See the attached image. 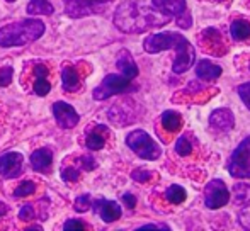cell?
I'll use <instances>...</instances> for the list:
<instances>
[{
  "label": "cell",
  "instance_id": "cell-1",
  "mask_svg": "<svg viewBox=\"0 0 250 231\" xmlns=\"http://www.w3.org/2000/svg\"><path fill=\"white\" fill-rule=\"evenodd\" d=\"M146 53H160V51L175 50L177 57L172 63V72L181 75L186 73L196 61V51L192 48L191 41L186 39V36L179 33H158L151 34L143 43Z\"/></svg>",
  "mask_w": 250,
  "mask_h": 231
},
{
  "label": "cell",
  "instance_id": "cell-2",
  "mask_svg": "<svg viewBox=\"0 0 250 231\" xmlns=\"http://www.w3.org/2000/svg\"><path fill=\"white\" fill-rule=\"evenodd\" d=\"M167 22V16L136 2H123L114 14V24L125 33H142Z\"/></svg>",
  "mask_w": 250,
  "mask_h": 231
},
{
  "label": "cell",
  "instance_id": "cell-3",
  "mask_svg": "<svg viewBox=\"0 0 250 231\" xmlns=\"http://www.w3.org/2000/svg\"><path fill=\"white\" fill-rule=\"evenodd\" d=\"M44 33V24L38 19H26L14 22L0 29V46H26L33 41L40 39Z\"/></svg>",
  "mask_w": 250,
  "mask_h": 231
},
{
  "label": "cell",
  "instance_id": "cell-4",
  "mask_svg": "<svg viewBox=\"0 0 250 231\" xmlns=\"http://www.w3.org/2000/svg\"><path fill=\"white\" fill-rule=\"evenodd\" d=\"M126 145L145 160H158L162 155V148L153 141V138L143 129H135L126 136Z\"/></svg>",
  "mask_w": 250,
  "mask_h": 231
},
{
  "label": "cell",
  "instance_id": "cell-5",
  "mask_svg": "<svg viewBox=\"0 0 250 231\" xmlns=\"http://www.w3.org/2000/svg\"><path fill=\"white\" fill-rule=\"evenodd\" d=\"M228 172L235 178H250V136L245 138L231 153Z\"/></svg>",
  "mask_w": 250,
  "mask_h": 231
},
{
  "label": "cell",
  "instance_id": "cell-6",
  "mask_svg": "<svg viewBox=\"0 0 250 231\" xmlns=\"http://www.w3.org/2000/svg\"><path fill=\"white\" fill-rule=\"evenodd\" d=\"M131 80L125 75H107L104 80L101 82V85L94 90V99L96 100H105L109 97L116 96V94H123L131 90Z\"/></svg>",
  "mask_w": 250,
  "mask_h": 231
},
{
  "label": "cell",
  "instance_id": "cell-7",
  "mask_svg": "<svg viewBox=\"0 0 250 231\" xmlns=\"http://www.w3.org/2000/svg\"><path fill=\"white\" fill-rule=\"evenodd\" d=\"M230 201V192L221 178H214L204 189V204L208 209H220Z\"/></svg>",
  "mask_w": 250,
  "mask_h": 231
},
{
  "label": "cell",
  "instance_id": "cell-8",
  "mask_svg": "<svg viewBox=\"0 0 250 231\" xmlns=\"http://www.w3.org/2000/svg\"><path fill=\"white\" fill-rule=\"evenodd\" d=\"M53 114H55V119L60 124V128H63V129L73 128V126H77V122H79V114H77V111L73 109L70 104L62 102V100L53 104Z\"/></svg>",
  "mask_w": 250,
  "mask_h": 231
},
{
  "label": "cell",
  "instance_id": "cell-9",
  "mask_svg": "<svg viewBox=\"0 0 250 231\" xmlns=\"http://www.w3.org/2000/svg\"><path fill=\"white\" fill-rule=\"evenodd\" d=\"M94 211L99 212L101 218L104 219L105 223H112L116 219L121 218V206L114 201H104V199H99V201L94 202Z\"/></svg>",
  "mask_w": 250,
  "mask_h": 231
},
{
  "label": "cell",
  "instance_id": "cell-10",
  "mask_svg": "<svg viewBox=\"0 0 250 231\" xmlns=\"http://www.w3.org/2000/svg\"><path fill=\"white\" fill-rule=\"evenodd\" d=\"M21 163H22V155L17 152H9L0 156V175L5 177H14L21 172Z\"/></svg>",
  "mask_w": 250,
  "mask_h": 231
},
{
  "label": "cell",
  "instance_id": "cell-11",
  "mask_svg": "<svg viewBox=\"0 0 250 231\" xmlns=\"http://www.w3.org/2000/svg\"><path fill=\"white\" fill-rule=\"evenodd\" d=\"M151 7L164 16L170 17L186 12V0H151Z\"/></svg>",
  "mask_w": 250,
  "mask_h": 231
},
{
  "label": "cell",
  "instance_id": "cell-12",
  "mask_svg": "<svg viewBox=\"0 0 250 231\" xmlns=\"http://www.w3.org/2000/svg\"><path fill=\"white\" fill-rule=\"evenodd\" d=\"M209 122L213 128L220 129V131H230L235 124V117L231 114L230 109H225V107H220V109H214L209 116Z\"/></svg>",
  "mask_w": 250,
  "mask_h": 231
},
{
  "label": "cell",
  "instance_id": "cell-13",
  "mask_svg": "<svg viewBox=\"0 0 250 231\" xmlns=\"http://www.w3.org/2000/svg\"><path fill=\"white\" fill-rule=\"evenodd\" d=\"M116 66H118L119 72H121L125 77H128L129 80H133L136 75H138V66H136L133 57L129 55V51H126V50H123L121 53L118 55Z\"/></svg>",
  "mask_w": 250,
  "mask_h": 231
},
{
  "label": "cell",
  "instance_id": "cell-14",
  "mask_svg": "<svg viewBox=\"0 0 250 231\" xmlns=\"http://www.w3.org/2000/svg\"><path fill=\"white\" fill-rule=\"evenodd\" d=\"M221 73H223L221 66L211 63L209 59H201V61L198 63V66H196V75H198L199 78H203V80H208V82H211V80H216Z\"/></svg>",
  "mask_w": 250,
  "mask_h": 231
},
{
  "label": "cell",
  "instance_id": "cell-15",
  "mask_svg": "<svg viewBox=\"0 0 250 231\" xmlns=\"http://www.w3.org/2000/svg\"><path fill=\"white\" fill-rule=\"evenodd\" d=\"M92 0H66V14L72 17H82L92 12Z\"/></svg>",
  "mask_w": 250,
  "mask_h": 231
},
{
  "label": "cell",
  "instance_id": "cell-16",
  "mask_svg": "<svg viewBox=\"0 0 250 231\" xmlns=\"http://www.w3.org/2000/svg\"><path fill=\"white\" fill-rule=\"evenodd\" d=\"M53 163V155L48 148H40L31 155V165L34 170H46Z\"/></svg>",
  "mask_w": 250,
  "mask_h": 231
},
{
  "label": "cell",
  "instance_id": "cell-17",
  "mask_svg": "<svg viewBox=\"0 0 250 231\" xmlns=\"http://www.w3.org/2000/svg\"><path fill=\"white\" fill-rule=\"evenodd\" d=\"M230 34L235 41H245L250 38V22L247 19H237L231 22Z\"/></svg>",
  "mask_w": 250,
  "mask_h": 231
},
{
  "label": "cell",
  "instance_id": "cell-18",
  "mask_svg": "<svg viewBox=\"0 0 250 231\" xmlns=\"http://www.w3.org/2000/svg\"><path fill=\"white\" fill-rule=\"evenodd\" d=\"M182 126L181 114L175 113V111H165L162 114V128L168 133H177Z\"/></svg>",
  "mask_w": 250,
  "mask_h": 231
},
{
  "label": "cell",
  "instance_id": "cell-19",
  "mask_svg": "<svg viewBox=\"0 0 250 231\" xmlns=\"http://www.w3.org/2000/svg\"><path fill=\"white\" fill-rule=\"evenodd\" d=\"M26 10L31 16H51L55 9L48 0H31Z\"/></svg>",
  "mask_w": 250,
  "mask_h": 231
},
{
  "label": "cell",
  "instance_id": "cell-20",
  "mask_svg": "<svg viewBox=\"0 0 250 231\" xmlns=\"http://www.w3.org/2000/svg\"><path fill=\"white\" fill-rule=\"evenodd\" d=\"M62 83H63V89L65 90H77L80 85V78H79V73L75 72V68H65L62 73Z\"/></svg>",
  "mask_w": 250,
  "mask_h": 231
},
{
  "label": "cell",
  "instance_id": "cell-21",
  "mask_svg": "<svg viewBox=\"0 0 250 231\" xmlns=\"http://www.w3.org/2000/svg\"><path fill=\"white\" fill-rule=\"evenodd\" d=\"M186 189L181 187V185L174 184L165 191V199H167L170 204H182L186 201Z\"/></svg>",
  "mask_w": 250,
  "mask_h": 231
},
{
  "label": "cell",
  "instance_id": "cell-22",
  "mask_svg": "<svg viewBox=\"0 0 250 231\" xmlns=\"http://www.w3.org/2000/svg\"><path fill=\"white\" fill-rule=\"evenodd\" d=\"M233 195H235V204H245V202L250 201V185L244 184H235L233 187Z\"/></svg>",
  "mask_w": 250,
  "mask_h": 231
},
{
  "label": "cell",
  "instance_id": "cell-23",
  "mask_svg": "<svg viewBox=\"0 0 250 231\" xmlns=\"http://www.w3.org/2000/svg\"><path fill=\"white\" fill-rule=\"evenodd\" d=\"M175 153L181 156H189L192 153V143L189 141L186 136H181V138L175 141Z\"/></svg>",
  "mask_w": 250,
  "mask_h": 231
},
{
  "label": "cell",
  "instance_id": "cell-24",
  "mask_svg": "<svg viewBox=\"0 0 250 231\" xmlns=\"http://www.w3.org/2000/svg\"><path fill=\"white\" fill-rule=\"evenodd\" d=\"M104 143H105V139H104V136L101 135V133H90L89 136H87V141H85V145H87V148L89 150H101L102 146H104Z\"/></svg>",
  "mask_w": 250,
  "mask_h": 231
},
{
  "label": "cell",
  "instance_id": "cell-25",
  "mask_svg": "<svg viewBox=\"0 0 250 231\" xmlns=\"http://www.w3.org/2000/svg\"><path fill=\"white\" fill-rule=\"evenodd\" d=\"M34 192H36V185H34V182L24 180L22 184L16 189L14 195H17V197H26V195H31V194H34Z\"/></svg>",
  "mask_w": 250,
  "mask_h": 231
},
{
  "label": "cell",
  "instance_id": "cell-26",
  "mask_svg": "<svg viewBox=\"0 0 250 231\" xmlns=\"http://www.w3.org/2000/svg\"><path fill=\"white\" fill-rule=\"evenodd\" d=\"M73 208H75V211L79 212H85L90 209V195L89 194H82L77 197L75 204H73Z\"/></svg>",
  "mask_w": 250,
  "mask_h": 231
},
{
  "label": "cell",
  "instance_id": "cell-27",
  "mask_svg": "<svg viewBox=\"0 0 250 231\" xmlns=\"http://www.w3.org/2000/svg\"><path fill=\"white\" fill-rule=\"evenodd\" d=\"M51 85L48 83L46 78H43V77H38V80L34 82V92L38 94V96H46L48 92H50Z\"/></svg>",
  "mask_w": 250,
  "mask_h": 231
},
{
  "label": "cell",
  "instance_id": "cell-28",
  "mask_svg": "<svg viewBox=\"0 0 250 231\" xmlns=\"http://www.w3.org/2000/svg\"><path fill=\"white\" fill-rule=\"evenodd\" d=\"M238 96H240L242 102L245 104V107L250 111V82L242 83V85L238 87Z\"/></svg>",
  "mask_w": 250,
  "mask_h": 231
},
{
  "label": "cell",
  "instance_id": "cell-29",
  "mask_svg": "<svg viewBox=\"0 0 250 231\" xmlns=\"http://www.w3.org/2000/svg\"><path fill=\"white\" fill-rule=\"evenodd\" d=\"M79 177H80L79 170L73 169V167H66V169H63V172H62V178L65 182H77Z\"/></svg>",
  "mask_w": 250,
  "mask_h": 231
},
{
  "label": "cell",
  "instance_id": "cell-30",
  "mask_svg": "<svg viewBox=\"0 0 250 231\" xmlns=\"http://www.w3.org/2000/svg\"><path fill=\"white\" fill-rule=\"evenodd\" d=\"M131 178L136 182H140V184H145V182H148L151 178V172H148V170H135V172H131Z\"/></svg>",
  "mask_w": 250,
  "mask_h": 231
},
{
  "label": "cell",
  "instance_id": "cell-31",
  "mask_svg": "<svg viewBox=\"0 0 250 231\" xmlns=\"http://www.w3.org/2000/svg\"><path fill=\"white\" fill-rule=\"evenodd\" d=\"M12 82V68L10 66H3L0 70V87H7Z\"/></svg>",
  "mask_w": 250,
  "mask_h": 231
},
{
  "label": "cell",
  "instance_id": "cell-32",
  "mask_svg": "<svg viewBox=\"0 0 250 231\" xmlns=\"http://www.w3.org/2000/svg\"><path fill=\"white\" fill-rule=\"evenodd\" d=\"M19 218L22 219V221H29V219H33L34 218L33 206H24V208L21 209V212H19Z\"/></svg>",
  "mask_w": 250,
  "mask_h": 231
},
{
  "label": "cell",
  "instance_id": "cell-33",
  "mask_svg": "<svg viewBox=\"0 0 250 231\" xmlns=\"http://www.w3.org/2000/svg\"><path fill=\"white\" fill-rule=\"evenodd\" d=\"M63 228H65L66 231L68 230H85V225H83L82 221H79V219H68Z\"/></svg>",
  "mask_w": 250,
  "mask_h": 231
},
{
  "label": "cell",
  "instance_id": "cell-34",
  "mask_svg": "<svg viewBox=\"0 0 250 231\" xmlns=\"http://www.w3.org/2000/svg\"><path fill=\"white\" fill-rule=\"evenodd\" d=\"M82 167L85 170H94L96 169V160H94V156H90V155H85V156H82Z\"/></svg>",
  "mask_w": 250,
  "mask_h": 231
},
{
  "label": "cell",
  "instance_id": "cell-35",
  "mask_svg": "<svg viewBox=\"0 0 250 231\" xmlns=\"http://www.w3.org/2000/svg\"><path fill=\"white\" fill-rule=\"evenodd\" d=\"M240 223H242V226H245V228L250 230V206H249V208H245L244 211H242Z\"/></svg>",
  "mask_w": 250,
  "mask_h": 231
},
{
  "label": "cell",
  "instance_id": "cell-36",
  "mask_svg": "<svg viewBox=\"0 0 250 231\" xmlns=\"http://www.w3.org/2000/svg\"><path fill=\"white\" fill-rule=\"evenodd\" d=\"M123 201H125V204L128 206L129 209H135L136 206V197L133 194H129V192H126L125 195H123Z\"/></svg>",
  "mask_w": 250,
  "mask_h": 231
},
{
  "label": "cell",
  "instance_id": "cell-37",
  "mask_svg": "<svg viewBox=\"0 0 250 231\" xmlns=\"http://www.w3.org/2000/svg\"><path fill=\"white\" fill-rule=\"evenodd\" d=\"M34 73H36V77H43V78H46L48 73H50V70H48V66H44V65H36L34 66Z\"/></svg>",
  "mask_w": 250,
  "mask_h": 231
},
{
  "label": "cell",
  "instance_id": "cell-38",
  "mask_svg": "<svg viewBox=\"0 0 250 231\" xmlns=\"http://www.w3.org/2000/svg\"><path fill=\"white\" fill-rule=\"evenodd\" d=\"M138 230L140 231H143V230H164V231H168L170 228H168L167 225H145V226H140Z\"/></svg>",
  "mask_w": 250,
  "mask_h": 231
},
{
  "label": "cell",
  "instance_id": "cell-39",
  "mask_svg": "<svg viewBox=\"0 0 250 231\" xmlns=\"http://www.w3.org/2000/svg\"><path fill=\"white\" fill-rule=\"evenodd\" d=\"M5 212H7V206L3 204V202H0V216L5 214Z\"/></svg>",
  "mask_w": 250,
  "mask_h": 231
},
{
  "label": "cell",
  "instance_id": "cell-40",
  "mask_svg": "<svg viewBox=\"0 0 250 231\" xmlns=\"http://www.w3.org/2000/svg\"><path fill=\"white\" fill-rule=\"evenodd\" d=\"M94 3H107V2H111V0H92Z\"/></svg>",
  "mask_w": 250,
  "mask_h": 231
},
{
  "label": "cell",
  "instance_id": "cell-41",
  "mask_svg": "<svg viewBox=\"0 0 250 231\" xmlns=\"http://www.w3.org/2000/svg\"><path fill=\"white\" fill-rule=\"evenodd\" d=\"M216 2H227V0H216Z\"/></svg>",
  "mask_w": 250,
  "mask_h": 231
},
{
  "label": "cell",
  "instance_id": "cell-42",
  "mask_svg": "<svg viewBox=\"0 0 250 231\" xmlns=\"http://www.w3.org/2000/svg\"><path fill=\"white\" fill-rule=\"evenodd\" d=\"M7 2H16V0H7Z\"/></svg>",
  "mask_w": 250,
  "mask_h": 231
},
{
  "label": "cell",
  "instance_id": "cell-43",
  "mask_svg": "<svg viewBox=\"0 0 250 231\" xmlns=\"http://www.w3.org/2000/svg\"><path fill=\"white\" fill-rule=\"evenodd\" d=\"M249 66H250V65H249Z\"/></svg>",
  "mask_w": 250,
  "mask_h": 231
}]
</instances>
